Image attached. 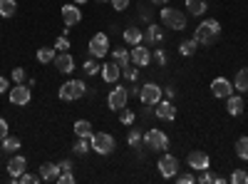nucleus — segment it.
Listing matches in <instances>:
<instances>
[{
    "mask_svg": "<svg viewBox=\"0 0 248 184\" xmlns=\"http://www.w3.org/2000/svg\"><path fill=\"white\" fill-rule=\"evenodd\" d=\"M144 142L149 145V150H156V152H161V150L169 147V137L164 134L161 130H149L147 134H144Z\"/></svg>",
    "mask_w": 248,
    "mask_h": 184,
    "instance_id": "7",
    "label": "nucleus"
},
{
    "mask_svg": "<svg viewBox=\"0 0 248 184\" xmlns=\"http://www.w3.org/2000/svg\"><path fill=\"white\" fill-rule=\"evenodd\" d=\"M139 100H141V105H147V107H154L161 102V87L154 85V83H147L144 87H139Z\"/></svg>",
    "mask_w": 248,
    "mask_h": 184,
    "instance_id": "5",
    "label": "nucleus"
},
{
    "mask_svg": "<svg viewBox=\"0 0 248 184\" xmlns=\"http://www.w3.org/2000/svg\"><path fill=\"white\" fill-rule=\"evenodd\" d=\"M127 142H129V147H141L144 137H141V132H139L137 127H132V130H129V139H127Z\"/></svg>",
    "mask_w": 248,
    "mask_h": 184,
    "instance_id": "33",
    "label": "nucleus"
},
{
    "mask_svg": "<svg viewBox=\"0 0 248 184\" xmlns=\"http://www.w3.org/2000/svg\"><path fill=\"white\" fill-rule=\"evenodd\" d=\"M156 117L159 119H174L176 117V107L171 105V102H159L156 105Z\"/></svg>",
    "mask_w": 248,
    "mask_h": 184,
    "instance_id": "21",
    "label": "nucleus"
},
{
    "mask_svg": "<svg viewBox=\"0 0 248 184\" xmlns=\"http://www.w3.org/2000/svg\"><path fill=\"white\" fill-rule=\"evenodd\" d=\"M206 8H209L206 0H186V10H189V15H203Z\"/></svg>",
    "mask_w": 248,
    "mask_h": 184,
    "instance_id": "25",
    "label": "nucleus"
},
{
    "mask_svg": "<svg viewBox=\"0 0 248 184\" xmlns=\"http://www.w3.org/2000/svg\"><path fill=\"white\" fill-rule=\"evenodd\" d=\"M67 48H70V40H67V35L57 37V43H55V50H60V52H67Z\"/></svg>",
    "mask_w": 248,
    "mask_h": 184,
    "instance_id": "38",
    "label": "nucleus"
},
{
    "mask_svg": "<svg viewBox=\"0 0 248 184\" xmlns=\"http://www.w3.org/2000/svg\"><path fill=\"white\" fill-rule=\"evenodd\" d=\"M57 182H60V184H72V182H75V177H72V172H70V169H65V172H60Z\"/></svg>",
    "mask_w": 248,
    "mask_h": 184,
    "instance_id": "41",
    "label": "nucleus"
},
{
    "mask_svg": "<svg viewBox=\"0 0 248 184\" xmlns=\"http://www.w3.org/2000/svg\"><path fill=\"white\" fill-rule=\"evenodd\" d=\"M226 110H229V115H233V117L243 115V110H246L243 97H241V95H231V97H226Z\"/></svg>",
    "mask_w": 248,
    "mask_h": 184,
    "instance_id": "19",
    "label": "nucleus"
},
{
    "mask_svg": "<svg viewBox=\"0 0 248 184\" xmlns=\"http://www.w3.org/2000/svg\"><path fill=\"white\" fill-rule=\"evenodd\" d=\"M186 165H189L191 169H196V172H201V169H209L211 159H209V154H206V152L194 150V152H189V157H186Z\"/></svg>",
    "mask_w": 248,
    "mask_h": 184,
    "instance_id": "12",
    "label": "nucleus"
},
{
    "mask_svg": "<svg viewBox=\"0 0 248 184\" xmlns=\"http://www.w3.org/2000/svg\"><path fill=\"white\" fill-rule=\"evenodd\" d=\"M119 122H122V125H132V122H134V112L127 110V107L119 110Z\"/></svg>",
    "mask_w": 248,
    "mask_h": 184,
    "instance_id": "34",
    "label": "nucleus"
},
{
    "mask_svg": "<svg viewBox=\"0 0 248 184\" xmlns=\"http://www.w3.org/2000/svg\"><path fill=\"white\" fill-rule=\"evenodd\" d=\"M141 43L147 45V48H149V45H159V43H164V30H161L159 25H154V23H152L147 30H144Z\"/></svg>",
    "mask_w": 248,
    "mask_h": 184,
    "instance_id": "14",
    "label": "nucleus"
},
{
    "mask_svg": "<svg viewBox=\"0 0 248 184\" xmlns=\"http://www.w3.org/2000/svg\"><path fill=\"white\" fill-rule=\"evenodd\" d=\"M15 182H20V184H37L40 182V177H35V174H28V172H23Z\"/></svg>",
    "mask_w": 248,
    "mask_h": 184,
    "instance_id": "37",
    "label": "nucleus"
},
{
    "mask_svg": "<svg viewBox=\"0 0 248 184\" xmlns=\"http://www.w3.org/2000/svg\"><path fill=\"white\" fill-rule=\"evenodd\" d=\"M55 48H40L37 50V63H43V65H47V63H52L55 60Z\"/></svg>",
    "mask_w": 248,
    "mask_h": 184,
    "instance_id": "27",
    "label": "nucleus"
},
{
    "mask_svg": "<svg viewBox=\"0 0 248 184\" xmlns=\"http://www.w3.org/2000/svg\"><path fill=\"white\" fill-rule=\"evenodd\" d=\"M75 134H77V137H87V139H90L94 132H92V125H90L87 119H77V122H75Z\"/></svg>",
    "mask_w": 248,
    "mask_h": 184,
    "instance_id": "23",
    "label": "nucleus"
},
{
    "mask_svg": "<svg viewBox=\"0 0 248 184\" xmlns=\"http://www.w3.org/2000/svg\"><path fill=\"white\" fill-rule=\"evenodd\" d=\"M0 152H3V145H0Z\"/></svg>",
    "mask_w": 248,
    "mask_h": 184,
    "instance_id": "52",
    "label": "nucleus"
},
{
    "mask_svg": "<svg viewBox=\"0 0 248 184\" xmlns=\"http://www.w3.org/2000/svg\"><path fill=\"white\" fill-rule=\"evenodd\" d=\"M154 60H156L159 65H164V63H167V52H164V48H159V50L154 52Z\"/></svg>",
    "mask_w": 248,
    "mask_h": 184,
    "instance_id": "45",
    "label": "nucleus"
},
{
    "mask_svg": "<svg viewBox=\"0 0 248 184\" xmlns=\"http://www.w3.org/2000/svg\"><path fill=\"white\" fill-rule=\"evenodd\" d=\"M8 137V122L3 119V117H0V142H3Z\"/></svg>",
    "mask_w": 248,
    "mask_h": 184,
    "instance_id": "46",
    "label": "nucleus"
},
{
    "mask_svg": "<svg viewBox=\"0 0 248 184\" xmlns=\"http://www.w3.org/2000/svg\"><path fill=\"white\" fill-rule=\"evenodd\" d=\"M87 3V0H75V5H85Z\"/></svg>",
    "mask_w": 248,
    "mask_h": 184,
    "instance_id": "50",
    "label": "nucleus"
},
{
    "mask_svg": "<svg viewBox=\"0 0 248 184\" xmlns=\"http://www.w3.org/2000/svg\"><path fill=\"white\" fill-rule=\"evenodd\" d=\"M196 50H199V43H196L194 37H191V40H184V43L179 45V52H181V55H186V57H191Z\"/></svg>",
    "mask_w": 248,
    "mask_h": 184,
    "instance_id": "26",
    "label": "nucleus"
},
{
    "mask_svg": "<svg viewBox=\"0 0 248 184\" xmlns=\"http://www.w3.org/2000/svg\"><path fill=\"white\" fill-rule=\"evenodd\" d=\"M5 167H8V174L13 177V182H15V179H17L20 174L25 172V167H28V162H25V157H20V154H17V157H13V159L8 162Z\"/></svg>",
    "mask_w": 248,
    "mask_h": 184,
    "instance_id": "18",
    "label": "nucleus"
},
{
    "mask_svg": "<svg viewBox=\"0 0 248 184\" xmlns=\"http://www.w3.org/2000/svg\"><path fill=\"white\" fill-rule=\"evenodd\" d=\"M3 150H5V152H17V150H20V139L8 134V137L3 139Z\"/></svg>",
    "mask_w": 248,
    "mask_h": 184,
    "instance_id": "32",
    "label": "nucleus"
},
{
    "mask_svg": "<svg viewBox=\"0 0 248 184\" xmlns=\"http://www.w3.org/2000/svg\"><path fill=\"white\" fill-rule=\"evenodd\" d=\"M159 172H161L164 179H174L176 172H179V159H176L174 154H164V157L159 159Z\"/></svg>",
    "mask_w": 248,
    "mask_h": 184,
    "instance_id": "11",
    "label": "nucleus"
},
{
    "mask_svg": "<svg viewBox=\"0 0 248 184\" xmlns=\"http://www.w3.org/2000/svg\"><path fill=\"white\" fill-rule=\"evenodd\" d=\"M107 52H109V37L105 33H97L90 40V55L92 57H105Z\"/></svg>",
    "mask_w": 248,
    "mask_h": 184,
    "instance_id": "6",
    "label": "nucleus"
},
{
    "mask_svg": "<svg viewBox=\"0 0 248 184\" xmlns=\"http://www.w3.org/2000/svg\"><path fill=\"white\" fill-rule=\"evenodd\" d=\"M15 10H17L15 0H0V15H3V17H13Z\"/></svg>",
    "mask_w": 248,
    "mask_h": 184,
    "instance_id": "29",
    "label": "nucleus"
},
{
    "mask_svg": "<svg viewBox=\"0 0 248 184\" xmlns=\"http://www.w3.org/2000/svg\"><path fill=\"white\" fill-rule=\"evenodd\" d=\"M129 60H132L137 67H147V65L152 63V52H149V48L144 45V43H139V45H132Z\"/></svg>",
    "mask_w": 248,
    "mask_h": 184,
    "instance_id": "8",
    "label": "nucleus"
},
{
    "mask_svg": "<svg viewBox=\"0 0 248 184\" xmlns=\"http://www.w3.org/2000/svg\"><path fill=\"white\" fill-rule=\"evenodd\" d=\"M122 72H124V77H127L129 83H134V80H137V65H134V67H129V65H124V67H122Z\"/></svg>",
    "mask_w": 248,
    "mask_h": 184,
    "instance_id": "40",
    "label": "nucleus"
},
{
    "mask_svg": "<svg viewBox=\"0 0 248 184\" xmlns=\"http://www.w3.org/2000/svg\"><path fill=\"white\" fill-rule=\"evenodd\" d=\"M236 154H238L243 162H248V137H238V139H236Z\"/></svg>",
    "mask_w": 248,
    "mask_h": 184,
    "instance_id": "30",
    "label": "nucleus"
},
{
    "mask_svg": "<svg viewBox=\"0 0 248 184\" xmlns=\"http://www.w3.org/2000/svg\"><path fill=\"white\" fill-rule=\"evenodd\" d=\"M211 92H214V97L226 100V97H231V95H233V85H231L226 77H216L214 83H211Z\"/></svg>",
    "mask_w": 248,
    "mask_h": 184,
    "instance_id": "13",
    "label": "nucleus"
},
{
    "mask_svg": "<svg viewBox=\"0 0 248 184\" xmlns=\"http://www.w3.org/2000/svg\"><path fill=\"white\" fill-rule=\"evenodd\" d=\"M211 179H214V174H211L209 169H201V174L196 177V182H201V184H209Z\"/></svg>",
    "mask_w": 248,
    "mask_h": 184,
    "instance_id": "42",
    "label": "nucleus"
},
{
    "mask_svg": "<svg viewBox=\"0 0 248 184\" xmlns=\"http://www.w3.org/2000/svg\"><path fill=\"white\" fill-rule=\"evenodd\" d=\"M87 92V85L82 83V80H70V83H65L60 87V100H65V102H72V100H79V97H85Z\"/></svg>",
    "mask_w": 248,
    "mask_h": 184,
    "instance_id": "2",
    "label": "nucleus"
},
{
    "mask_svg": "<svg viewBox=\"0 0 248 184\" xmlns=\"http://www.w3.org/2000/svg\"><path fill=\"white\" fill-rule=\"evenodd\" d=\"M161 23L167 28H171V30H184L186 28V17L176 8H161Z\"/></svg>",
    "mask_w": 248,
    "mask_h": 184,
    "instance_id": "4",
    "label": "nucleus"
},
{
    "mask_svg": "<svg viewBox=\"0 0 248 184\" xmlns=\"http://www.w3.org/2000/svg\"><path fill=\"white\" fill-rule=\"evenodd\" d=\"M218 37H221L218 20H203V23L196 28V33H194V40L199 45H214Z\"/></svg>",
    "mask_w": 248,
    "mask_h": 184,
    "instance_id": "1",
    "label": "nucleus"
},
{
    "mask_svg": "<svg viewBox=\"0 0 248 184\" xmlns=\"http://www.w3.org/2000/svg\"><path fill=\"white\" fill-rule=\"evenodd\" d=\"M10 87V83H8V80L5 77H0V95H5V90Z\"/></svg>",
    "mask_w": 248,
    "mask_h": 184,
    "instance_id": "48",
    "label": "nucleus"
},
{
    "mask_svg": "<svg viewBox=\"0 0 248 184\" xmlns=\"http://www.w3.org/2000/svg\"><path fill=\"white\" fill-rule=\"evenodd\" d=\"M141 35H144V33H141L139 28H127L122 37H124V43H129V45H139V43H141Z\"/></svg>",
    "mask_w": 248,
    "mask_h": 184,
    "instance_id": "24",
    "label": "nucleus"
},
{
    "mask_svg": "<svg viewBox=\"0 0 248 184\" xmlns=\"http://www.w3.org/2000/svg\"><path fill=\"white\" fill-rule=\"evenodd\" d=\"M52 63H55V67H57L62 75H67V72L75 70V57H72L70 52H57Z\"/></svg>",
    "mask_w": 248,
    "mask_h": 184,
    "instance_id": "15",
    "label": "nucleus"
},
{
    "mask_svg": "<svg viewBox=\"0 0 248 184\" xmlns=\"http://www.w3.org/2000/svg\"><path fill=\"white\" fill-rule=\"evenodd\" d=\"M90 145H92V150L97 152V154H112L114 152V137L112 134H107V132H94L92 137H90Z\"/></svg>",
    "mask_w": 248,
    "mask_h": 184,
    "instance_id": "3",
    "label": "nucleus"
},
{
    "mask_svg": "<svg viewBox=\"0 0 248 184\" xmlns=\"http://www.w3.org/2000/svg\"><path fill=\"white\" fill-rule=\"evenodd\" d=\"M65 169H72V162L70 159H62L60 162V172H65Z\"/></svg>",
    "mask_w": 248,
    "mask_h": 184,
    "instance_id": "47",
    "label": "nucleus"
},
{
    "mask_svg": "<svg viewBox=\"0 0 248 184\" xmlns=\"http://www.w3.org/2000/svg\"><path fill=\"white\" fill-rule=\"evenodd\" d=\"M109 3H112L114 10H127L129 8V0H109Z\"/></svg>",
    "mask_w": 248,
    "mask_h": 184,
    "instance_id": "43",
    "label": "nucleus"
},
{
    "mask_svg": "<svg viewBox=\"0 0 248 184\" xmlns=\"http://www.w3.org/2000/svg\"><path fill=\"white\" fill-rule=\"evenodd\" d=\"M62 20H65V28H72L82 20V10L77 5H65L62 8Z\"/></svg>",
    "mask_w": 248,
    "mask_h": 184,
    "instance_id": "16",
    "label": "nucleus"
},
{
    "mask_svg": "<svg viewBox=\"0 0 248 184\" xmlns=\"http://www.w3.org/2000/svg\"><path fill=\"white\" fill-rule=\"evenodd\" d=\"M72 150H75V154H87V152L92 150V145H90V139H87V137H79V139L75 142V147H72Z\"/></svg>",
    "mask_w": 248,
    "mask_h": 184,
    "instance_id": "31",
    "label": "nucleus"
},
{
    "mask_svg": "<svg viewBox=\"0 0 248 184\" xmlns=\"http://www.w3.org/2000/svg\"><path fill=\"white\" fill-rule=\"evenodd\" d=\"M152 3H156V5H167L169 0H152Z\"/></svg>",
    "mask_w": 248,
    "mask_h": 184,
    "instance_id": "49",
    "label": "nucleus"
},
{
    "mask_svg": "<svg viewBox=\"0 0 248 184\" xmlns=\"http://www.w3.org/2000/svg\"><path fill=\"white\" fill-rule=\"evenodd\" d=\"M13 80H15V83H25V70L23 67H15L13 70Z\"/></svg>",
    "mask_w": 248,
    "mask_h": 184,
    "instance_id": "44",
    "label": "nucleus"
},
{
    "mask_svg": "<svg viewBox=\"0 0 248 184\" xmlns=\"http://www.w3.org/2000/svg\"><path fill=\"white\" fill-rule=\"evenodd\" d=\"M99 75H102L105 83H117L119 75H122V67L117 63H105V65H102V70H99Z\"/></svg>",
    "mask_w": 248,
    "mask_h": 184,
    "instance_id": "17",
    "label": "nucleus"
},
{
    "mask_svg": "<svg viewBox=\"0 0 248 184\" xmlns=\"http://www.w3.org/2000/svg\"><path fill=\"white\" fill-rule=\"evenodd\" d=\"M57 177H60V165L45 162V165L40 167V179H45V182H57Z\"/></svg>",
    "mask_w": 248,
    "mask_h": 184,
    "instance_id": "20",
    "label": "nucleus"
},
{
    "mask_svg": "<svg viewBox=\"0 0 248 184\" xmlns=\"http://www.w3.org/2000/svg\"><path fill=\"white\" fill-rule=\"evenodd\" d=\"M231 182H233V184H248V174H246L243 169H236V172L231 174Z\"/></svg>",
    "mask_w": 248,
    "mask_h": 184,
    "instance_id": "35",
    "label": "nucleus"
},
{
    "mask_svg": "<svg viewBox=\"0 0 248 184\" xmlns=\"http://www.w3.org/2000/svg\"><path fill=\"white\" fill-rule=\"evenodd\" d=\"M82 67H85V75H97V72L102 70V65H97L94 60H87V63L82 65Z\"/></svg>",
    "mask_w": 248,
    "mask_h": 184,
    "instance_id": "36",
    "label": "nucleus"
},
{
    "mask_svg": "<svg viewBox=\"0 0 248 184\" xmlns=\"http://www.w3.org/2000/svg\"><path fill=\"white\" fill-rule=\"evenodd\" d=\"M127 100H129V92H127V90H124V87H114V90L107 95V105H109V110L119 112V110L127 107Z\"/></svg>",
    "mask_w": 248,
    "mask_h": 184,
    "instance_id": "10",
    "label": "nucleus"
},
{
    "mask_svg": "<svg viewBox=\"0 0 248 184\" xmlns=\"http://www.w3.org/2000/svg\"><path fill=\"white\" fill-rule=\"evenodd\" d=\"M112 55H114V63H117L119 67L129 65V52L124 50V48H114V50H112Z\"/></svg>",
    "mask_w": 248,
    "mask_h": 184,
    "instance_id": "28",
    "label": "nucleus"
},
{
    "mask_svg": "<svg viewBox=\"0 0 248 184\" xmlns=\"http://www.w3.org/2000/svg\"><path fill=\"white\" fill-rule=\"evenodd\" d=\"M97 3H107V0H97Z\"/></svg>",
    "mask_w": 248,
    "mask_h": 184,
    "instance_id": "51",
    "label": "nucleus"
},
{
    "mask_svg": "<svg viewBox=\"0 0 248 184\" xmlns=\"http://www.w3.org/2000/svg\"><path fill=\"white\" fill-rule=\"evenodd\" d=\"M233 90H238V92H248V67H241V70L236 72Z\"/></svg>",
    "mask_w": 248,
    "mask_h": 184,
    "instance_id": "22",
    "label": "nucleus"
},
{
    "mask_svg": "<svg viewBox=\"0 0 248 184\" xmlns=\"http://www.w3.org/2000/svg\"><path fill=\"white\" fill-rule=\"evenodd\" d=\"M10 102L13 105H17V107H25L28 102L32 100V92H30V87H25V83H17L13 90H10Z\"/></svg>",
    "mask_w": 248,
    "mask_h": 184,
    "instance_id": "9",
    "label": "nucleus"
},
{
    "mask_svg": "<svg viewBox=\"0 0 248 184\" xmlns=\"http://www.w3.org/2000/svg\"><path fill=\"white\" fill-rule=\"evenodd\" d=\"M174 179H176L179 184H194V182H196V177H194V174H189V172H186V174H179V172H176V177H174Z\"/></svg>",
    "mask_w": 248,
    "mask_h": 184,
    "instance_id": "39",
    "label": "nucleus"
}]
</instances>
